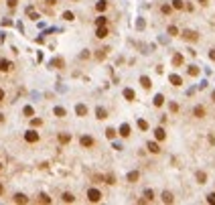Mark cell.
<instances>
[{"label":"cell","instance_id":"obj_14","mask_svg":"<svg viewBox=\"0 0 215 205\" xmlns=\"http://www.w3.org/2000/svg\"><path fill=\"white\" fill-rule=\"evenodd\" d=\"M138 179H140V173H138V171H132V173H128V175H126L128 183H136Z\"/></svg>","mask_w":215,"mask_h":205},{"label":"cell","instance_id":"obj_41","mask_svg":"<svg viewBox=\"0 0 215 205\" xmlns=\"http://www.w3.org/2000/svg\"><path fill=\"white\" fill-rule=\"evenodd\" d=\"M168 108H171V112H179V104H176V102H171V106H168Z\"/></svg>","mask_w":215,"mask_h":205},{"label":"cell","instance_id":"obj_42","mask_svg":"<svg viewBox=\"0 0 215 205\" xmlns=\"http://www.w3.org/2000/svg\"><path fill=\"white\" fill-rule=\"evenodd\" d=\"M30 124H33V126H41L43 120H41V118H33V122H30Z\"/></svg>","mask_w":215,"mask_h":205},{"label":"cell","instance_id":"obj_35","mask_svg":"<svg viewBox=\"0 0 215 205\" xmlns=\"http://www.w3.org/2000/svg\"><path fill=\"white\" fill-rule=\"evenodd\" d=\"M63 18L71 23V20H75V16H73V12H69V10H65V12H63Z\"/></svg>","mask_w":215,"mask_h":205},{"label":"cell","instance_id":"obj_32","mask_svg":"<svg viewBox=\"0 0 215 205\" xmlns=\"http://www.w3.org/2000/svg\"><path fill=\"white\" fill-rule=\"evenodd\" d=\"M8 69H10V63L4 61V59H0V71H8Z\"/></svg>","mask_w":215,"mask_h":205},{"label":"cell","instance_id":"obj_46","mask_svg":"<svg viewBox=\"0 0 215 205\" xmlns=\"http://www.w3.org/2000/svg\"><path fill=\"white\" fill-rule=\"evenodd\" d=\"M47 4H49V6H55V4H57V0H47Z\"/></svg>","mask_w":215,"mask_h":205},{"label":"cell","instance_id":"obj_34","mask_svg":"<svg viewBox=\"0 0 215 205\" xmlns=\"http://www.w3.org/2000/svg\"><path fill=\"white\" fill-rule=\"evenodd\" d=\"M22 114H25V116H34V110H33V108H30V106H25V110H22Z\"/></svg>","mask_w":215,"mask_h":205},{"label":"cell","instance_id":"obj_47","mask_svg":"<svg viewBox=\"0 0 215 205\" xmlns=\"http://www.w3.org/2000/svg\"><path fill=\"white\" fill-rule=\"evenodd\" d=\"M2 100H4V89L0 88V102H2Z\"/></svg>","mask_w":215,"mask_h":205},{"label":"cell","instance_id":"obj_40","mask_svg":"<svg viewBox=\"0 0 215 205\" xmlns=\"http://www.w3.org/2000/svg\"><path fill=\"white\" fill-rule=\"evenodd\" d=\"M53 65H55V67H61V65H65V61H63V59H55V61H53Z\"/></svg>","mask_w":215,"mask_h":205},{"label":"cell","instance_id":"obj_5","mask_svg":"<svg viewBox=\"0 0 215 205\" xmlns=\"http://www.w3.org/2000/svg\"><path fill=\"white\" fill-rule=\"evenodd\" d=\"M108 35H110L108 25H106V27H95V37H98V39H106Z\"/></svg>","mask_w":215,"mask_h":205},{"label":"cell","instance_id":"obj_26","mask_svg":"<svg viewBox=\"0 0 215 205\" xmlns=\"http://www.w3.org/2000/svg\"><path fill=\"white\" fill-rule=\"evenodd\" d=\"M116 134H118L116 128H106V136L110 138V140H114V138H116Z\"/></svg>","mask_w":215,"mask_h":205},{"label":"cell","instance_id":"obj_27","mask_svg":"<svg viewBox=\"0 0 215 205\" xmlns=\"http://www.w3.org/2000/svg\"><path fill=\"white\" fill-rule=\"evenodd\" d=\"M172 10H175V8H172V4H162L160 6V12H162V14H171Z\"/></svg>","mask_w":215,"mask_h":205},{"label":"cell","instance_id":"obj_4","mask_svg":"<svg viewBox=\"0 0 215 205\" xmlns=\"http://www.w3.org/2000/svg\"><path fill=\"white\" fill-rule=\"evenodd\" d=\"M205 116H207V108L201 106V104H197V106L193 108V118H197V120H203Z\"/></svg>","mask_w":215,"mask_h":205},{"label":"cell","instance_id":"obj_37","mask_svg":"<svg viewBox=\"0 0 215 205\" xmlns=\"http://www.w3.org/2000/svg\"><path fill=\"white\" fill-rule=\"evenodd\" d=\"M106 183H108V185H114V183H116V177H114V175H108L106 177Z\"/></svg>","mask_w":215,"mask_h":205},{"label":"cell","instance_id":"obj_24","mask_svg":"<svg viewBox=\"0 0 215 205\" xmlns=\"http://www.w3.org/2000/svg\"><path fill=\"white\" fill-rule=\"evenodd\" d=\"M14 203H29V199H26V195H22V193H16L14 195Z\"/></svg>","mask_w":215,"mask_h":205},{"label":"cell","instance_id":"obj_45","mask_svg":"<svg viewBox=\"0 0 215 205\" xmlns=\"http://www.w3.org/2000/svg\"><path fill=\"white\" fill-rule=\"evenodd\" d=\"M197 2H199L201 6H207V4H209V0H197Z\"/></svg>","mask_w":215,"mask_h":205},{"label":"cell","instance_id":"obj_48","mask_svg":"<svg viewBox=\"0 0 215 205\" xmlns=\"http://www.w3.org/2000/svg\"><path fill=\"white\" fill-rule=\"evenodd\" d=\"M2 193H4V185H2V183H0V195H2Z\"/></svg>","mask_w":215,"mask_h":205},{"label":"cell","instance_id":"obj_36","mask_svg":"<svg viewBox=\"0 0 215 205\" xmlns=\"http://www.w3.org/2000/svg\"><path fill=\"white\" fill-rule=\"evenodd\" d=\"M138 128L146 132V130H148V122H146V120H138Z\"/></svg>","mask_w":215,"mask_h":205},{"label":"cell","instance_id":"obj_29","mask_svg":"<svg viewBox=\"0 0 215 205\" xmlns=\"http://www.w3.org/2000/svg\"><path fill=\"white\" fill-rule=\"evenodd\" d=\"M172 8L175 10H183L185 8V2H183V0H172Z\"/></svg>","mask_w":215,"mask_h":205},{"label":"cell","instance_id":"obj_2","mask_svg":"<svg viewBox=\"0 0 215 205\" xmlns=\"http://www.w3.org/2000/svg\"><path fill=\"white\" fill-rule=\"evenodd\" d=\"M79 144H81L83 148H93L95 146V138L89 136V134H83V136L79 138Z\"/></svg>","mask_w":215,"mask_h":205},{"label":"cell","instance_id":"obj_16","mask_svg":"<svg viewBox=\"0 0 215 205\" xmlns=\"http://www.w3.org/2000/svg\"><path fill=\"white\" fill-rule=\"evenodd\" d=\"M183 61H185V59H183L181 53H175V55H172V65H175V67H181Z\"/></svg>","mask_w":215,"mask_h":205},{"label":"cell","instance_id":"obj_9","mask_svg":"<svg viewBox=\"0 0 215 205\" xmlns=\"http://www.w3.org/2000/svg\"><path fill=\"white\" fill-rule=\"evenodd\" d=\"M146 148H148V152H152V154H158V152H160V144H158V142H154V140L148 142Z\"/></svg>","mask_w":215,"mask_h":205},{"label":"cell","instance_id":"obj_28","mask_svg":"<svg viewBox=\"0 0 215 205\" xmlns=\"http://www.w3.org/2000/svg\"><path fill=\"white\" fill-rule=\"evenodd\" d=\"M166 33L171 35V37H179V35H181V33H179V29H176L175 25H171V27H168V29H166Z\"/></svg>","mask_w":215,"mask_h":205},{"label":"cell","instance_id":"obj_21","mask_svg":"<svg viewBox=\"0 0 215 205\" xmlns=\"http://www.w3.org/2000/svg\"><path fill=\"white\" fill-rule=\"evenodd\" d=\"M61 199H63L65 203H73V201H75V195H73V193H69V191H65L63 195H61Z\"/></svg>","mask_w":215,"mask_h":205},{"label":"cell","instance_id":"obj_30","mask_svg":"<svg viewBox=\"0 0 215 205\" xmlns=\"http://www.w3.org/2000/svg\"><path fill=\"white\" fill-rule=\"evenodd\" d=\"M187 73H189V75H191V77H197V75H199V69H197V67H195V65H191V67H189V69H187Z\"/></svg>","mask_w":215,"mask_h":205},{"label":"cell","instance_id":"obj_44","mask_svg":"<svg viewBox=\"0 0 215 205\" xmlns=\"http://www.w3.org/2000/svg\"><path fill=\"white\" fill-rule=\"evenodd\" d=\"M209 59H211V61H215V47L209 51Z\"/></svg>","mask_w":215,"mask_h":205},{"label":"cell","instance_id":"obj_1","mask_svg":"<svg viewBox=\"0 0 215 205\" xmlns=\"http://www.w3.org/2000/svg\"><path fill=\"white\" fill-rule=\"evenodd\" d=\"M181 37H183L185 41H189V43H195V41H199V33H197V31H191V29L183 31Z\"/></svg>","mask_w":215,"mask_h":205},{"label":"cell","instance_id":"obj_43","mask_svg":"<svg viewBox=\"0 0 215 205\" xmlns=\"http://www.w3.org/2000/svg\"><path fill=\"white\" fill-rule=\"evenodd\" d=\"M6 4H8V6H10V8H14V6H16V4H18V0H6Z\"/></svg>","mask_w":215,"mask_h":205},{"label":"cell","instance_id":"obj_39","mask_svg":"<svg viewBox=\"0 0 215 205\" xmlns=\"http://www.w3.org/2000/svg\"><path fill=\"white\" fill-rule=\"evenodd\" d=\"M108 51H110V49H108V47H103V49L98 53V59H103V57H106V53H108Z\"/></svg>","mask_w":215,"mask_h":205},{"label":"cell","instance_id":"obj_12","mask_svg":"<svg viewBox=\"0 0 215 205\" xmlns=\"http://www.w3.org/2000/svg\"><path fill=\"white\" fill-rule=\"evenodd\" d=\"M195 179H197L199 185H205V183H207V173L205 171H197L195 173Z\"/></svg>","mask_w":215,"mask_h":205},{"label":"cell","instance_id":"obj_25","mask_svg":"<svg viewBox=\"0 0 215 205\" xmlns=\"http://www.w3.org/2000/svg\"><path fill=\"white\" fill-rule=\"evenodd\" d=\"M108 25V16H98V18H95V27H106Z\"/></svg>","mask_w":215,"mask_h":205},{"label":"cell","instance_id":"obj_20","mask_svg":"<svg viewBox=\"0 0 215 205\" xmlns=\"http://www.w3.org/2000/svg\"><path fill=\"white\" fill-rule=\"evenodd\" d=\"M53 114H55L57 118H65V116H67V110H65V108H61V106H57V108L53 110Z\"/></svg>","mask_w":215,"mask_h":205},{"label":"cell","instance_id":"obj_3","mask_svg":"<svg viewBox=\"0 0 215 205\" xmlns=\"http://www.w3.org/2000/svg\"><path fill=\"white\" fill-rule=\"evenodd\" d=\"M87 201L89 203H99V201H102V191L99 189H89L87 191Z\"/></svg>","mask_w":215,"mask_h":205},{"label":"cell","instance_id":"obj_13","mask_svg":"<svg viewBox=\"0 0 215 205\" xmlns=\"http://www.w3.org/2000/svg\"><path fill=\"white\" fill-rule=\"evenodd\" d=\"M148 201H154V191L152 189L144 191V199H140V203H148Z\"/></svg>","mask_w":215,"mask_h":205},{"label":"cell","instance_id":"obj_8","mask_svg":"<svg viewBox=\"0 0 215 205\" xmlns=\"http://www.w3.org/2000/svg\"><path fill=\"white\" fill-rule=\"evenodd\" d=\"M168 81H171L175 88H181V85H183V77H181V75H176V73H171V75H168Z\"/></svg>","mask_w":215,"mask_h":205},{"label":"cell","instance_id":"obj_17","mask_svg":"<svg viewBox=\"0 0 215 205\" xmlns=\"http://www.w3.org/2000/svg\"><path fill=\"white\" fill-rule=\"evenodd\" d=\"M95 116H98V120H106L108 118V110L106 108H95Z\"/></svg>","mask_w":215,"mask_h":205},{"label":"cell","instance_id":"obj_33","mask_svg":"<svg viewBox=\"0 0 215 205\" xmlns=\"http://www.w3.org/2000/svg\"><path fill=\"white\" fill-rule=\"evenodd\" d=\"M69 140H71V136H69V134H59V142H61V144H67Z\"/></svg>","mask_w":215,"mask_h":205},{"label":"cell","instance_id":"obj_10","mask_svg":"<svg viewBox=\"0 0 215 205\" xmlns=\"http://www.w3.org/2000/svg\"><path fill=\"white\" fill-rule=\"evenodd\" d=\"M75 114H77L79 118L87 116V106H85V104H77V106H75Z\"/></svg>","mask_w":215,"mask_h":205},{"label":"cell","instance_id":"obj_23","mask_svg":"<svg viewBox=\"0 0 215 205\" xmlns=\"http://www.w3.org/2000/svg\"><path fill=\"white\" fill-rule=\"evenodd\" d=\"M162 104H164V96H162V93H156V96H154V108H160Z\"/></svg>","mask_w":215,"mask_h":205},{"label":"cell","instance_id":"obj_7","mask_svg":"<svg viewBox=\"0 0 215 205\" xmlns=\"http://www.w3.org/2000/svg\"><path fill=\"white\" fill-rule=\"evenodd\" d=\"M130 132H132V128H130V124H126V122H124L122 126H120V130H118V134H120V136H122V138H128V136H130Z\"/></svg>","mask_w":215,"mask_h":205},{"label":"cell","instance_id":"obj_19","mask_svg":"<svg viewBox=\"0 0 215 205\" xmlns=\"http://www.w3.org/2000/svg\"><path fill=\"white\" fill-rule=\"evenodd\" d=\"M140 85H142V88H144V89H150V88H152V83H150V77H146V75H142V77H140Z\"/></svg>","mask_w":215,"mask_h":205},{"label":"cell","instance_id":"obj_18","mask_svg":"<svg viewBox=\"0 0 215 205\" xmlns=\"http://www.w3.org/2000/svg\"><path fill=\"white\" fill-rule=\"evenodd\" d=\"M124 98H126L128 102H134V98H136V93H134V89L126 88V89H124Z\"/></svg>","mask_w":215,"mask_h":205},{"label":"cell","instance_id":"obj_50","mask_svg":"<svg viewBox=\"0 0 215 205\" xmlns=\"http://www.w3.org/2000/svg\"><path fill=\"white\" fill-rule=\"evenodd\" d=\"M0 169H2V165H0Z\"/></svg>","mask_w":215,"mask_h":205},{"label":"cell","instance_id":"obj_11","mask_svg":"<svg viewBox=\"0 0 215 205\" xmlns=\"http://www.w3.org/2000/svg\"><path fill=\"white\" fill-rule=\"evenodd\" d=\"M154 138H156L158 142H162V140H164V138H166L164 128H160V126H158V128H154Z\"/></svg>","mask_w":215,"mask_h":205},{"label":"cell","instance_id":"obj_15","mask_svg":"<svg viewBox=\"0 0 215 205\" xmlns=\"http://www.w3.org/2000/svg\"><path fill=\"white\" fill-rule=\"evenodd\" d=\"M162 203H175V195H172L171 191H164V193H162Z\"/></svg>","mask_w":215,"mask_h":205},{"label":"cell","instance_id":"obj_22","mask_svg":"<svg viewBox=\"0 0 215 205\" xmlns=\"http://www.w3.org/2000/svg\"><path fill=\"white\" fill-rule=\"evenodd\" d=\"M95 10H98V12H103V10H108V0H98V4H95Z\"/></svg>","mask_w":215,"mask_h":205},{"label":"cell","instance_id":"obj_31","mask_svg":"<svg viewBox=\"0 0 215 205\" xmlns=\"http://www.w3.org/2000/svg\"><path fill=\"white\" fill-rule=\"evenodd\" d=\"M39 203H51V197L47 193H41L39 195Z\"/></svg>","mask_w":215,"mask_h":205},{"label":"cell","instance_id":"obj_6","mask_svg":"<svg viewBox=\"0 0 215 205\" xmlns=\"http://www.w3.org/2000/svg\"><path fill=\"white\" fill-rule=\"evenodd\" d=\"M25 140H26V142H39V132L26 130V132H25Z\"/></svg>","mask_w":215,"mask_h":205},{"label":"cell","instance_id":"obj_38","mask_svg":"<svg viewBox=\"0 0 215 205\" xmlns=\"http://www.w3.org/2000/svg\"><path fill=\"white\" fill-rule=\"evenodd\" d=\"M207 203L215 205V193H209V195H207Z\"/></svg>","mask_w":215,"mask_h":205},{"label":"cell","instance_id":"obj_49","mask_svg":"<svg viewBox=\"0 0 215 205\" xmlns=\"http://www.w3.org/2000/svg\"><path fill=\"white\" fill-rule=\"evenodd\" d=\"M211 102H213V104H215V92H213V93H211Z\"/></svg>","mask_w":215,"mask_h":205}]
</instances>
